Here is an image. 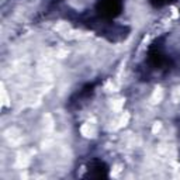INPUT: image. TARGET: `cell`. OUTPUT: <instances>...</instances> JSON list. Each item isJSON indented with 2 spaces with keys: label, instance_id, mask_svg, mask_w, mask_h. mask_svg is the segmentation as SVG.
Segmentation results:
<instances>
[{
  "label": "cell",
  "instance_id": "cell-1",
  "mask_svg": "<svg viewBox=\"0 0 180 180\" xmlns=\"http://www.w3.org/2000/svg\"><path fill=\"white\" fill-rule=\"evenodd\" d=\"M46 118L49 120V117H48V116H44V117H42V121H45ZM42 121H40V124H41L42 129H45V131H46V128H45V124H44ZM55 124H56L55 121H54V120H51V121H49V122H48V125H46V127H49V128H54V127H55Z\"/></svg>",
  "mask_w": 180,
  "mask_h": 180
}]
</instances>
